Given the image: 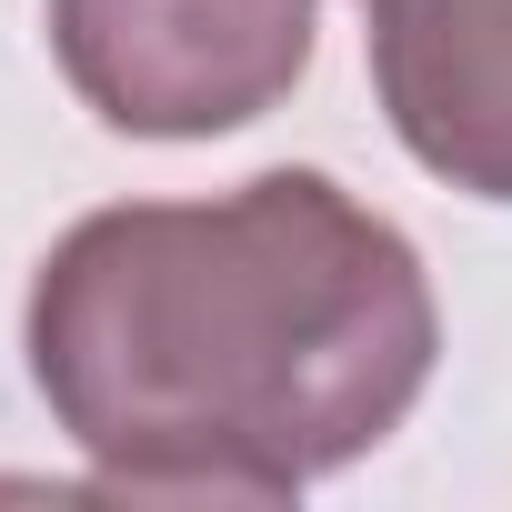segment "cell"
Returning a JSON list of instances; mask_svg holds the SVG:
<instances>
[{
	"label": "cell",
	"instance_id": "6da1fadb",
	"mask_svg": "<svg viewBox=\"0 0 512 512\" xmlns=\"http://www.w3.org/2000/svg\"><path fill=\"white\" fill-rule=\"evenodd\" d=\"M31 392L111 502H292L382 452L432 362L422 251L332 171L81 211L31 272Z\"/></svg>",
	"mask_w": 512,
	"mask_h": 512
},
{
	"label": "cell",
	"instance_id": "7a4b0ae2",
	"mask_svg": "<svg viewBox=\"0 0 512 512\" xmlns=\"http://www.w3.org/2000/svg\"><path fill=\"white\" fill-rule=\"evenodd\" d=\"M322 0H51V61L121 141H221L312 71Z\"/></svg>",
	"mask_w": 512,
	"mask_h": 512
},
{
	"label": "cell",
	"instance_id": "3957f363",
	"mask_svg": "<svg viewBox=\"0 0 512 512\" xmlns=\"http://www.w3.org/2000/svg\"><path fill=\"white\" fill-rule=\"evenodd\" d=\"M392 141L462 201H512V0H362Z\"/></svg>",
	"mask_w": 512,
	"mask_h": 512
}]
</instances>
